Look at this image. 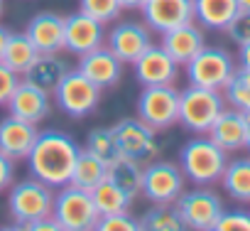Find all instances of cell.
I'll return each instance as SVG.
<instances>
[{
    "instance_id": "cell-1",
    "label": "cell",
    "mask_w": 250,
    "mask_h": 231,
    "mask_svg": "<svg viewBox=\"0 0 250 231\" xmlns=\"http://www.w3.org/2000/svg\"><path fill=\"white\" fill-rule=\"evenodd\" d=\"M79 150L81 148L76 145V140L71 136H66L62 131H42V133H37V140L25 160L30 165L32 177L59 189V187L69 185Z\"/></svg>"
},
{
    "instance_id": "cell-2",
    "label": "cell",
    "mask_w": 250,
    "mask_h": 231,
    "mask_svg": "<svg viewBox=\"0 0 250 231\" xmlns=\"http://www.w3.org/2000/svg\"><path fill=\"white\" fill-rule=\"evenodd\" d=\"M226 162H228V153L218 148L208 136H196L187 140L179 150V167L184 172V180L199 187H208L218 182L226 170Z\"/></svg>"
},
{
    "instance_id": "cell-3",
    "label": "cell",
    "mask_w": 250,
    "mask_h": 231,
    "mask_svg": "<svg viewBox=\"0 0 250 231\" xmlns=\"http://www.w3.org/2000/svg\"><path fill=\"white\" fill-rule=\"evenodd\" d=\"M226 108V98L216 89H204L189 84L184 91H179V121L187 131L196 136H206L218 113Z\"/></svg>"
},
{
    "instance_id": "cell-4",
    "label": "cell",
    "mask_w": 250,
    "mask_h": 231,
    "mask_svg": "<svg viewBox=\"0 0 250 231\" xmlns=\"http://www.w3.org/2000/svg\"><path fill=\"white\" fill-rule=\"evenodd\" d=\"M54 187H49L47 182L37 180V177H27L20 182L10 185V194H8V211L13 216V226L20 229L27 221L42 219L52 214L54 207Z\"/></svg>"
},
{
    "instance_id": "cell-5",
    "label": "cell",
    "mask_w": 250,
    "mask_h": 231,
    "mask_svg": "<svg viewBox=\"0 0 250 231\" xmlns=\"http://www.w3.org/2000/svg\"><path fill=\"white\" fill-rule=\"evenodd\" d=\"M113 140H115V150L118 155H125L138 162H150L162 153V140H160V131H155L152 126H147L138 116H128L120 118L115 126H110Z\"/></svg>"
},
{
    "instance_id": "cell-6",
    "label": "cell",
    "mask_w": 250,
    "mask_h": 231,
    "mask_svg": "<svg viewBox=\"0 0 250 231\" xmlns=\"http://www.w3.org/2000/svg\"><path fill=\"white\" fill-rule=\"evenodd\" d=\"M52 216L57 219L62 231H93L101 219L91 192L74 185H64L59 187V192H54Z\"/></svg>"
},
{
    "instance_id": "cell-7",
    "label": "cell",
    "mask_w": 250,
    "mask_h": 231,
    "mask_svg": "<svg viewBox=\"0 0 250 231\" xmlns=\"http://www.w3.org/2000/svg\"><path fill=\"white\" fill-rule=\"evenodd\" d=\"M135 113L155 131H167L179 121V91L174 84L145 86L138 96Z\"/></svg>"
},
{
    "instance_id": "cell-8",
    "label": "cell",
    "mask_w": 250,
    "mask_h": 231,
    "mask_svg": "<svg viewBox=\"0 0 250 231\" xmlns=\"http://www.w3.org/2000/svg\"><path fill=\"white\" fill-rule=\"evenodd\" d=\"M174 209H177L184 229L213 231L218 216L223 214V202H221V197L213 189L196 185V189L182 192L174 199Z\"/></svg>"
},
{
    "instance_id": "cell-9",
    "label": "cell",
    "mask_w": 250,
    "mask_h": 231,
    "mask_svg": "<svg viewBox=\"0 0 250 231\" xmlns=\"http://www.w3.org/2000/svg\"><path fill=\"white\" fill-rule=\"evenodd\" d=\"M184 67H187L189 84L204 86V89H216V91H223V86L228 84V79L235 71V62L226 49L206 47V45Z\"/></svg>"
},
{
    "instance_id": "cell-10",
    "label": "cell",
    "mask_w": 250,
    "mask_h": 231,
    "mask_svg": "<svg viewBox=\"0 0 250 231\" xmlns=\"http://www.w3.org/2000/svg\"><path fill=\"white\" fill-rule=\"evenodd\" d=\"M52 96L57 98V106L71 118H86L101 103V89L91 84L79 69H69Z\"/></svg>"
},
{
    "instance_id": "cell-11",
    "label": "cell",
    "mask_w": 250,
    "mask_h": 231,
    "mask_svg": "<svg viewBox=\"0 0 250 231\" xmlns=\"http://www.w3.org/2000/svg\"><path fill=\"white\" fill-rule=\"evenodd\" d=\"M184 192V172L179 165L169 160H150L143 165V189L152 204H174V199Z\"/></svg>"
},
{
    "instance_id": "cell-12",
    "label": "cell",
    "mask_w": 250,
    "mask_h": 231,
    "mask_svg": "<svg viewBox=\"0 0 250 231\" xmlns=\"http://www.w3.org/2000/svg\"><path fill=\"white\" fill-rule=\"evenodd\" d=\"M150 45H152V30L145 23L135 20H123L105 35V47L123 64H133Z\"/></svg>"
},
{
    "instance_id": "cell-13",
    "label": "cell",
    "mask_w": 250,
    "mask_h": 231,
    "mask_svg": "<svg viewBox=\"0 0 250 231\" xmlns=\"http://www.w3.org/2000/svg\"><path fill=\"white\" fill-rule=\"evenodd\" d=\"M105 45V32L103 23L83 15L81 10L64 18V49L81 57L91 49H98Z\"/></svg>"
},
{
    "instance_id": "cell-14",
    "label": "cell",
    "mask_w": 250,
    "mask_h": 231,
    "mask_svg": "<svg viewBox=\"0 0 250 231\" xmlns=\"http://www.w3.org/2000/svg\"><path fill=\"white\" fill-rule=\"evenodd\" d=\"M152 32H167L194 20V0H145L140 8Z\"/></svg>"
},
{
    "instance_id": "cell-15",
    "label": "cell",
    "mask_w": 250,
    "mask_h": 231,
    "mask_svg": "<svg viewBox=\"0 0 250 231\" xmlns=\"http://www.w3.org/2000/svg\"><path fill=\"white\" fill-rule=\"evenodd\" d=\"M5 106L10 108L13 116H18V118H22V121L42 123L52 111V93L35 86V84H30V81H25V79H20Z\"/></svg>"
},
{
    "instance_id": "cell-16",
    "label": "cell",
    "mask_w": 250,
    "mask_h": 231,
    "mask_svg": "<svg viewBox=\"0 0 250 231\" xmlns=\"http://www.w3.org/2000/svg\"><path fill=\"white\" fill-rule=\"evenodd\" d=\"M76 69H79L91 84H96L101 91L115 86V84L120 81V76H123V62H120L105 45L98 47V49H91V52L81 54Z\"/></svg>"
},
{
    "instance_id": "cell-17",
    "label": "cell",
    "mask_w": 250,
    "mask_h": 231,
    "mask_svg": "<svg viewBox=\"0 0 250 231\" xmlns=\"http://www.w3.org/2000/svg\"><path fill=\"white\" fill-rule=\"evenodd\" d=\"M135 76L143 86H157V84H174L177 79V62L165 52L162 45H150L135 62Z\"/></svg>"
},
{
    "instance_id": "cell-18",
    "label": "cell",
    "mask_w": 250,
    "mask_h": 231,
    "mask_svg": "<svg viewBox=\"0 0 250 231\" xmlns=\"http://www.w3.org/2000/svg\"><path fill=\"white\" fill-rule=\"evenodd\" d=\"M25 35L40 54H59L64 49V15L37 13L27 23Z\"/></svg>"
},
{
    "instance_id": "cell-19",
    "label": "cell",
    "mask_w": 250,
    "mask_h": 231,
    "mask_svg": "<svg viewBox=\"0 0 250 231\" xmlns=\"http://www.w3.org/2000/svg\"><path fill=\"white\" fill-rule=\"evenodd\" d=\"M37 123L22 121L10 113L0 121V150L13 160H25L37 140Z\"/></svg>"
},
{
    "instance_id": "cell-20",
    "label": "cell",
    "mask_w": 250,
    "mask_h": 231,
    "mask_svg": "<svg viewBox=\"0 0 250 231\" xmlns=\"http://www.w3.org/2000/svg\"><path fill=\"white\" fill-rule=\"evenodd\" d=\"M218 148L226 153H235L245 148V113L238 108H223L218 113V118L206 133Z\"/></svg>"
},
{
    "instance_id": "cell-21",
    "label": "cell",
    "mask_w": 250,
    "mask_h": 231,
    "mask_svg": "<svg viewBox=\"0 0 250 231\" xmlns=\"http://www.w3.org/2000/svg\"><path fill=\"white\" fill-rule=\"evenodd\" d=\"M160 45L165 47V52L177 64H187L206 42H204V30L199 25H194V20H191L187 25H179L174 30L162 32V42Z\"/></svg>"
},
{
    "instance_id": "cell-22",
    "label": "cell",
    "mask_w": 250,
    "mask_h": 231,
    "mask_svg": "<svg viewBox=\"0 0 250 231\" xmlns=\"http://www.w3.org/2000/svg\"><path fill=\"white\" fill-rule=\"evenodd\" d=\"M66 71H69V62L62 59L59 54H40L20 79H25V81H30V84L52 93L59 86V81L64 79Z\"/></svg>"
},
{
    "instance_id": "cell-23",
    "label": "cell",
    "mask_w": 250,
    "mask_h": 231,
    "mask_svg": "<svg viewBox=\"0 0 250 231\" xmlns=\"http://www.w3.org/2000/svg\"><path fill=\"white\" fill-rule=\"evenodd\" d=\"M238 10V0H194V20L206 30H226Z\"/></svg>"
},
{
    "instance_id": "cell-24",
    "label": "cell",
    "mask_w": 250,
    "mask_h": 231,
    "mask_svg": "<svg viewBox=\"0 0 250 231\" xmlns=\"http://www.w3.org/2000/svg\"><path fill=\"white\" fill-rule=\"evenodd\" d=\"M105 177L113 185H118L125 194H130L135 199L140 194V189H143V162L130 160L125 155H115L113 160H108Z\"/></svg>"
},
{
    "instance_id": "cell-25",
    "label": "cell",
    "mask_w": 250,
    "mask_h": 231,
    "mask_svg": "<svg viewBox=\"0 0 250 231\" xmlns=\"http://www.w3.org/2000/svg\"><path fill=\"white\" fill-rule=\"evenodd\" d=\"M105 172H108V162L83 148V150H79V155H76V165H74V172H71L69 185L91 192L96 185H101V182L105 180Z\"/></svg>"
},
{
    "instance_id": "cell-26",
    "label": "cell",
    "mask_w": 250,
    "mask_h": 231,
    "mask_svg": "<svg viewBox=\"0 0 250 231\" xmlns=\"http://www.w3.org/2000/svg\"><path fill=\"white\" fill-rule=\"evenodd\" d=\"M228 197L235 202L250 204V158H235L226 162V170L218 180Z\"/></svg>"
},
{
    "instance_id": "cell-27",
    "label": "cell",
    "mask_w": 250,
    "mask_h": 231,
    "mask_svg": "<svg viewBox=\"0 0 250 231\" xmlns=\"http://www.w3.org/2000/svg\"><path fill=\"white\" fill-rule=\"evenodd\" d=\"M40 57V52L35 49V45L27 40V35L25 32H20V35H13L10 32V37H8V42H5V49H3V57H0V62H3L8 69H13L15 74H25L27 71V67L35 62Z\"/></svg>"
},
{
    "instance_id": "cell-28",
    "label": "cell",
    "mask_w": 250,
    "mask_h": 231,
    "mask_svg": "<svg viewBox=\"0 0 250 231\" xmlns=\"http://www.w3.org/2000/svg\"><path fill=\"white\" fill-rule=\"evenodd\" d=\"M91 197H93V204H96V209H98L101 216H105V214H118V211H130V204H133V197L125 194V192H123L118 185H113L108 177L91 189Z\"/></svg>"
},
{
    "instance_id": "cell-29",
    "label": "cell",
    "mask_w": 250,
    "mask_h": 231,
    "mask_svg": "<svg viewBox=\"0 0 250 231\" xmlns=\"http://www.w3.org/2000/svg\"><path fill=\"white\" fill-rule=\"evenodd\" d=\"M138 226L145 231H182L184 229L174 204H155L138 219Z\"/></svg>"
},
{
    "instance_id": "cell-30",
    "label": "cell",
    "mask_w": 250,
    "mask_h": 231,
    "mask_svg": "<svg viewBox=\"0 0 250 231\" xmlns=\"http://www.w3.org/2000/svg\"><path fill=\"white\" fill-rule=\"evenodd\" d=\"M221 93L228 106H233L243 113H250V69H243V67L235 69Z\"/></svg>"
},
{
    "instance_id": "cell-31",
    "label": "cell",
    "mask_w": 250,
    "mask_h": 231,
    "mask_svg": "<svg viewBox=\"0 0 250 231\" xmlns=\"http://www.w3.org/2000/svg\"><path fill=\"white\" fill-rule=\"evenodd\" d=\"M79 10L98 23H113L115 18H120V3L118 0H79Z\"/></svg>"
},
{
    "instance_id": "cell-32",
    "label": "cell",
    "mask_w": 250,
    "mask_h": 231,
    "mask_svg": "<svg viewBox=\"0 0 250 231\" xmlns=\"http://www.w3.org/2000/svg\"><path fill=\"white\" fill-rule=\"evenodd\" d=\"M86 150H91L93 155H98L105 162L113 160L118 155V150H115V140H113L110 128H91L88 138H86Z\"/></svg>"
},
{
    "instance_id": "cell-33",
    "label": "cell",
    "mask_w": 250,
    "mask_h": 231,
    "mask_svg": "<svg viewBox=\"0 0 250 231\" xmlns=\"http://www.w3.org/2000/svg\"><path fill=\"white\" fill-rule=\"evenodd\" d=\"M228 37H230V42H235L238 47L240 45H245V42H250V10H238L235 15H233V20L226 25V30H223Z\"/></svg>"
},
{
    "instance_id": "cell-34",
    "label": "cell",
    "mask_w": 250,
    "mask_h": 231,
    "mask_svg": "<svg viewBox=\"0 0 250 231\" xmlns=\"http://www.w3.org/2000/svg\"><path fill=\"white\" fill-rule=\"evenodd\" d=\"M135 229H140V226H138V219L130 211L105 214V216L98 219V226H96V231H135Z\"/></svg>"
},
{
    "instance_id": "cell-35",
    "label": "cell",
    "mask_w": 250,
    "mask_h": 231,
    "mask_svg": "<svg viewBox=\"0 0 250 231\" xmlns=\"http://www.w3.org/2000/svg\"><path fill=\"white\" fill-rule=\"evenodd\" d=\"M213 231H250V211H243V209L226 211L223 209Z\"/></svg>"
},
{
    "instance_id": "cell-36",
    "label": "cell",
    "mask_w": 250,
    "mask_h": 231,
    "mask_svg": "<svg viewBox=\"0 0 250 231\" xmlns=\"http://www.w3.org/2000/svg\"><path fill=\"white\" fill-rule=\"evenodd\" d=\"M18 81H20V74H15L13 69H8L3 62H0V106H5L10 101Z\"/></svg>"
},
{
    "instance_id": "cell-37",
    "label": "cell",
    "mask_w": 250,
    "mask_h": 231,
    "mask_svg": "<svg viewBox=\"0 0 250 231\" xmlns=\"http://www.w3.org/2000/svg\"><path fill=\"white\" fill-rule=\"evenodd\" d=\"M13 182H15V160L0 150V192L10 189Z\"/></svg>"
},
{
    "instance_id": "cell-38",
    "label": "cell",
    "mask_w": 250,
    "mask_h": 231,
    "mask_svg": "<svg viewBox=\"0 0 250 231\" xmlns=\"http://www.w3.org/2000/svg\"><path fill=\"white\" fill-rule=\"evenodd\" d=\"M20 229H27V231H62L59 224H57V219L52 214L49 216H42V219H35V221H27Z\"/></svg>"
},
{
    "instance_id": "cell-39",
    "label": "cell",
    "mask_w": 250,
    "mask_h": 231,
    "mask_svg": "<svg viewBox=\"0 0 250 231\" xmlns=\"http://www.w3.org/2000/svg\"><path fill=\"white\" fill-rule=\"evenodd\" d=\"M238 62H240L243 69H250V42L238 47Z\"/></svg>"
},
{
    "instance_id": "cell-40",
    "label": "cell",
    "mask_w": 250,
    "mask_h": 231,
    "mask_svg": "<svg viewBox=\"0 0 250 231\" xmlns=\"http://www.w3.org/2000/svg\"><path fill=\"white\" fill-rule=\"evenodd\" d=\"M123 10H140L145 5V0H118Z\"/></svg>"
},
{
    "instance_id": "cell-41",
    "label": "cell",
    "mask_w": 250,
    "mask_h": 231,
    "mask_svg": "<svg viewBox=\"0 0 250 231\" xmlns=\"http://www.w3.org/2000/svg\"><path fill=\"white\" fill-rule=\"evenodd\" d=\"M8 37H10V30L0 25V57H3V49H5V42H8Z\"/></svg>"
},
{
    "instance_id": "cell-42",
    "label": "cell",
    "mask_w": 250,
    "mask_h": 231,
    "mask_svg": "<svg viewBox=\"0 0 250 231\" xmlns=\"http://www.w3.org/2000/svg\"><path fill=\"white\" fill-rule=\"evenodd\" d=\"M245 148L250 150V113H245Z\"/></svg>"
},
{
    "instance_id": "cell-43",
    "label": "cell",
    "mask_w": 250,
    "mask_h": 231,
    "mask_svg": "<svg viewBox=\"0 0 250 231\" xmlns=\"http://www.w3.org/2000/svg\"><path fill=\"white\" fill-rule=\"evenodd\" d=\"M238 8H243V10H250V0H238Z\"/></svg>"
},
{
    "instance_id": "cell-44",
    "label": "cell",
    "mask_w": 250,
    "mask_h": 231,
    "mask_svg": "<svg viewBox=\"0 0 250 231\" xmlns=\"http://www.w3.org/2000/svg\"><path fill=\"white\" fill-rule=\"evenodd\" d=\"M0 15H3V0H0Z\"/></svg>"
}]
</instances>
